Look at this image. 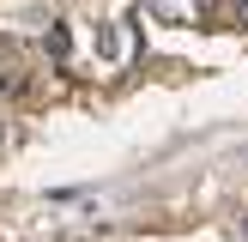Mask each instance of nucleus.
Wrapping results in <instances>:
<instances>
[{"label": "nucleus", "mask_w": 248, "mask_h": 242, "mask_svg": "<svg viewBox=\"0 0 248 242\" xmlns=\"http://www.w3.org/2000/svg\"><path fill=\"white\" fill-rule=\"evenodd\" d=\"M236 12H242V24H248V0H236Z\"/></svg>", "instance_id": "1"}]
</instances>
